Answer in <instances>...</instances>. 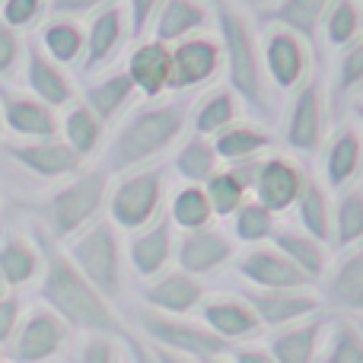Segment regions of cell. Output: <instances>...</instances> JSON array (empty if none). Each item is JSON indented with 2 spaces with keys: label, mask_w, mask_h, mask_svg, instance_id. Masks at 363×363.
I'll return each mask as SVG.
<instances>
[{
  "label": "cell",
  "mask_w": 363,
  "mask_h": 363,
  "mask_svg": "<svg viewBox=\"0 0 363 363\" xmlns=\"http://www.w3.org/2000/svg\"><path fill=\"white\" fill-rule=\"evenodd\" d=\"M42 300L64 319V325L83 328L89 335H125V325L115 315L112 303L80 274L67 252L48 249L45 255V277H42Z\"/></svg>",
  "instance_id": "6da1fadb"
},
{
  "label": "cell",
  "mask_w": 363,
  "mask_h": 363,
  "mask_svg": "<svg viewBox=\"0 0 363 363\" xmlns=\"http://www.w3.org/2000/svg\"><path fill=\"white\" fill-rule=\"evenodd\" d=\"M188 118V99L176 102H160V106H147L131 112L121 128L115 131V140L108 147V176H121V172L140 169L144 163H150L153 157L172 147L179 140L182 128Z\"/></svg>",
  "instance_id": "7a4b0ae2"
},
{
  "label": "cell",
  "mask_w": 363,
  "mask_h": 363,
  "mask_svg": "<svg viewBox=\"0 0 363 363\" xmlns=\"http://www.w3.org/2000/svg\"><path fill=\"white\" fill-rule=\"evenodd\" d=\"M220 45L230 89L252 108H271V83L262 64V48L239 6H220Z\"/></svg>",
  "instance_id": "3957f363"
},
{
  "label": "cell",
  "mask_w": 363,
  "mask_h": 363,
  "mask_svg": "<svg viewBox=\"0 0 363 363\" xmlns=\"http://www.w3.org/2000/svg\"><path fill=\"white\" fill-rule=\"evenodd\" d=\"M67 255L108 303L118 300L125 290V255L112 220H96L83 233H77L70 239Z\"/></svg>",
  "instance_id": "277c9868"
},
{
  "label": "cell",
  "mask_w": 363,
  "mask_h": 363,
  "mask_svg": "<svg viewBox=\"0 0 363 363\" xmlns=\"http://www.w3.org/2000/svg\"><path fill=\"white\" fill-rule=\"evenodd\" d=\"M108 191V169H80L45 201V220L57 239H74L89 223H96Z\"/></svg>",
  "instance_id": "5b68a950"
},
{
  "label": "cell",
  "mask_w": 363,
  "mask_h": 363,
  "mask_svg": "<svg viewBox=\"0 0 363 363\" xmlns=\"http://www.w3.org/2000/svg\"><path fill=\"white\" fill-rule=\"evenodd\" d=\"M160 207H163V169L121 172V179L108 191V217L128 233H138L160 220Z\"/></svg>",
  "instance_id": "8992f818"
},
{
  "label": "cell",
  "mask_w": 363,
  "mask_h": 363,
  "mask_svg": "<svg viewBox=\"0 0 363 363\" xmlns=\"http://www.w3.org/2000/svg\"><path fill=\"white\" fill-rule=\"evenodd\" d=\"M140 328L144 335L153 341L157 347H166V351H176V354H185L191 360H217L223 354L233 351L230 341H223L220 335H213L204 322H188L182 315H163V313H144L140 315Z\"/></svg>",
  "instance_id": "52a82bcc"
},
{
  "label": "cell",
  "mask_w": 363,
  "mask_h": 363,
  "mask_svg": "<svg viewBox=\"0 0 363 363\" xmlns=\"http://www.w3.org/2000/svg\"><path fill=\"white\" fill-rule=\"evenodd\" d=\"M262 64L264 74H268V83H274L277 89H294L306 83L309 51L300 35H294L284 26H274V29L264 32Z\"/></svg>",
  "instance_id": "ba28073f"
},
{
  "label": "cell",
  "mask_w": 363,
  "mask_h": 363,
  "mask_svg": "<svg viewBox=\"0 0 363 363\" xmlns=\"http://www.w3.org/2000/svg\"><path fill=\"white\" fill-rule=\"evenodd\" d=\"M223 67V45L211 35H188L172 48V89H198Z\"/></svg>",
  "instance_id": "9c48e42d"
},
{
  "label": "cell",
  "mask_w": 363,
  "mask_h": 363,
  "mask_svg": "<svg viewBox=\"0 0 363 363\" xmlns=\"http://www.w3.org/2000/svg\"><path fill=\"white\" fill-rule=\"evenodd\" d=\"M239 274L249 284H255L258 290H303L313 284V277H306L274 242L252 245L242 258H239Z\"/></svg>",
  "instance_id": "30bf717a"
},
{
  "label": "cell",
  "mask_w": 363,
  "mask_h": 363,
  "mask_svg": "<svg viewBox=\"0 0 363 363\" xmlns=\"http://www.w3.org/2000/svg\"><path fill=\"white\" fill-rule=\"evenodd\" d=\"M10 153V160H16L23 169L35 172L38 179L48 182H64L83 169L86 160L74 150L70 144H64L61 138H48V140H26V144H6L4 147Z\"/></svg>",
  "instance_id": "8fae6325"
},
{
  "label": "cell",
  "mask_w": 363,
  "mask_h": 363,
  "mask_svg": "<svg viewBox=\"0 0 363 363\" xmlns=\"http://www.w3.org/2000/svg\"><path fill=\"white\" fill-rule=\"evenodd\" d=\"M303 182H306V172L294 160L281 157V153H271V157L258 160L252 191H255V201H262L271 213H277L296 204V198L303 191Z\"/></svg>",
  "instance_id": "7c38bea8"
},
{
  "label": "cell",
  "mask_w": 363,
  "mask_h": 363,
  "mask_svg": "<svg viewBox=\"0 0 363 363\" xmlns=\"http://www.w3.org/2000/svg\"><path fill=\"white\" fill-rule=\"evenodd\" d=\"M67 338V325L51 309H35L13 335V360L16 363H45L61 351Z\"/></svg>",
  "instance_id": "4fadbf2b"
},
{
  "label": "cell",
  "mask_w": 363,
  "mask_h": 363,
  "mask_svg": "<svg viewBox=\"0 0 363 363\" xmlns=\"http://www.w3.org/2000/svg\"><path fill=\"white\" fill-rule=\"evenodd\" d=\"M242 300L252 306L258 322L268 328H287L319 309V296L303 290H245Z\"/></svg>",
  "instance_id": "5bb4252c"
},
{
  "label": "cell",
  "mask_w": 363,
  "mask_h": 363,
  "mask_svg": "<svg viewBox=\"0 0 363 363\" xmlns=\"http://www.w3.org/2000/svg\"><path fill=\"white\" fill-rule=\"evenodd\" d=\"M0 108H4V121L16 138L23 140H48L57 138L61 121H57V108L45 106L42 99H35L32 93H0Z\"/></svg>",
  "instance_id": "9a60e30c"
},
{
  "label": "cell",
  "mask_w": 363,
  "mask_h": 363,
  "mask_svg": "<svg viewBox=\"0 0 363 363\" xmlns=\"http://www.w3.org/2000/svg\"><path fill=\"white\" fill-rule=\"evenodd\" d=\"M233 252H236V245H233V239L226 236L223 230H217V226H201V230H188L185 236L179 239L176 258H179L182 271L198 277V274H211V271L223 268L233 258Z\"/></svg>",
  "instance_id": "2e32d148"
},
{
  "label": "cell",
  "mask_w": 363,
  "mask_h": 363,
  "mask_svg": "<svg viewBox=\"0 0 363 363\" xmlns=\"http://www.w3.org/2000/svg\"><path fill=\"white\" fill-rule=\"evenodd\" d=\"M144 300L153 313L163 315H188L204 303V284L188 271H166V274L150 277L144 287Z\"/></svg>",
  "instance_id": "e0dca14e"
},
{
  "label": "cell",
  "mask_w": 363,
  "mask_h": 363,
  "mask_svg": "<svg viewBox=\"0 0 363 363\" xmlns=\"http://www.w3.org/2000/svg\"><path fill=\"white\" fill-rule=\"evenodd\" d=\"M125 70L140 96L157 99L166 89H172V48L166 42H157V38L134 45Z\"/></svg>",
  "instance_id": "ac0fdd59"
},
{
  "label": "cell",
  "mask_w": 363,
  "mask_h": 363,
  "mask_svg": "<svg viewBox=\"0 0 363 363\" xmlns=\"http://www.w3.org/2000/svg\"><path fill=\"white\" fill-rule=\"evenodd\" d=\"M322 131H325V108H322V89L319 83H303L290 106L287 118V144L300 153H313L322 147Z\"/></svg>",
  "instance_id": "d6986e66"
},
{
  "label": "cell",
  "mask_w": 363,
  "mask_h": 363,
  "mask_svg": "<svg viewBox=\"0 0 363 363\" xmlns=\"http://www.w3.org/2000/svg\"><path fill=\"white\" fill-rule=\"evenodd\" d=\"M363 169V138L354 125H341L338 131L328 138L325 153H322V172H325V185L347 191L351 182Z\"/></svg>",
  "instance_id": "ffe728a7"
},
{
  "label": "cell",
  "mask_w": 363,
  "mask_h": 363,
  "mask_svg": "<svg viewBox=\"0 0 363 363\" xmlns=\"http://www.w3.org/2000/svg\"><path fill=\"white\" fill-rule=\"evenodd\" d=\"M201 319L223 341H245L262 332V322L242 296H211L201 303Z\"/></svg>",
  "instance_id": "44dd1931"
},
{
  "label": "cell",
  "mask_w": 363,
  "mask_h": 363,
  "mask_svg": "<svg viewBox=\"0 0 363 363\" xmlns=\"http://www.w3.org/2000/svg\"><path fill=\"white\" fill-rule=\"evenodd\" d=\"M172 252H176V245H172V220L160 217L150 226L134 233L131 245H128V262H131L134 274L150 281V277L163 274Z\"/></svg>",
  "instance_id": "7402d4cb"
},
{
  "label": "cell",
  "mask_w": 363,
  "mask_h": 363,
  "mask_svg": "<svg viewBox=\"0 0 363 363\" xmlns=\"http://www.w3.org/2000/svg\"><path fill=\"white\" fill-rule=\"evenodd\" d=\"M26 83H29L32 96L42 99L51 108H64L74 102V83L67 80V74L61 70V64L55 57L45 55L42 45L29 48V61H26Z\"/></svg>",
  "instance_id": "603a6c76"
},
{
  "label": "cell",
  "mask_w": 363,
  "mask_h": 363,
  "mask_svg": "<svg viewBox=\"0 0 363 363\" xmlns=\"http://www.w3.org/2000/svg\"><path fill=\"white\" fill-rule=\"evenodd\" d=\"M322 319H303L287 328H277L271 338L268 354L277 363H319V341H322Z\"/></svg>",
  "instance_id": "cb8c5ba5"
},
{
  "label": "cell",
  "mask_w": 363,
  "mask_h": 363,
  "mask_svg": "<svg viewBox=\"0 0 363 363\" xmlns=\"http://www.w3.org/2000/svg\"><path fill=\"white\" fill-rule=\"evenodd\" d=\"M83 96H86L83 102L96 112V118H99L102 125H108V121H115L121 112H128V108L138 102L134 96H140V93L131 83L128 70H118V74H112V77H102V80L89 83Z\"/></svg>",
  "instance_id": "d4e9b609"
},
{
  "label": "cell",
  "mask_w": 363,
  "mask_h": 363,
  "mask_svg": "<svg viewBox=\"0 0 363 363\" xmlns=\"http://www.w3.org/2000/svg\"><path fill=\"white\" fill-rule=\"evenodd\" d=\"M207 19H211V13L198 0H163L153 32H157V42H182L188 35H198L207 26Z\"/></svg>",
  "instance_id": "484cf974"
},
{
  "label": "cell",
  "mask_w": 363,
  "mask_h": 363,
  "mask_svg": "<svg viewBox=\"0 0 363 363\" xmlns=\"http://www.w3.org/2000/svg\"><path fill=\"white\" fill-rule=\"evenodd\" d=\"M213 150L223 163H245V160L264 157L271 144V134L264 128H255L249 121H233L220 134H213Z\"/></svg>",
  "instance_id": "4316f807"
},
{
  "label": "cell",
  "mask_w": 363,
  "mask_h": 363,
  "mask_svg": "<svg viewBox=\"0 0 363 363\" xmlns=\"http://www.w3.org/2000/svg\"><path fill=\"white\" fill-rule=\"evenodd\" d=\"M121 38H125V13L118 6H102L99 13L93 16L86 32V61L83 67L93 70L99 64L112 61V55L118 51Z\"/></svg>",
  "instance_id": "83f0119b"
},
{
  "label": "cell",
  "mask_w": 363,
  "mask_h": 363,
  "mask_svg": "<svg viewBox=\"0 0 363 363\" xmlns=\"http://www.w3.org/2000/svg\"><path fill=\"white\" fill-rule=\"evenodd\" d=\"M325 294L332 306L347 309V313H363V245L345 252V258L335 264L332 277H328Z\"/></svg>",
  "instance_id": "f1b7e54d"
},
{
  "label": "cell",
  "mask_w": 363,
  "mask_h": 363,
  "mask_svg": "<svg viewBox=\"0 0 363 363\" xmlns=\"http://www.w3.org/2000/svg\"><path fill=\"white\" fill-rule=\"evenodd\" d=\"M332 4L335 0H277L268 10V16L274 19L277 26L290 29L294 35H300L303 42H306V38L315 42V35H319Z\"/></svg>",
  "instance_id": "f546056e"
},
{
  "label": "cell",
  "mask_w": 363,
  "mask_h": 363,
  "mask_svg": "<svg viewBox=\"0 0 363 363\" xmlns=\"http://www.w3.org/2000/svg\"><path fill=\"white\" fill-rule=\"evenodd\" d=\"M296 213H300V223L309 236H315L319 242H332V233H335L332 201H328V191L319 179L306 176L300 198H296Z\"/></svg>",
  "instance_id": "4dcf8cb0"
},
{
  "label": "cell",
  "mask_w": 363,
  "mask_h": 363,
  "mask_svg": "<svg viewBox=\"0 0 363 363\" xmlns=\"http://www.w3.org/2000/svg\"><path fill=\"white\" fill-rule=\"evenodd\" d=\"M236 115H239V96L230 86H217L198 99V106L191 112V128L201 138H213L226 125H233Z\"/></svg>",
  "instance_id": "1f68e13d"
},
{
  "label": "cell",
  "mask_w": 363,
  "mask_h": 363,
  "mask_svg": "<svg viewBox=\"0 0 363 363\" xmlns=\"http://www.w3.org/2000/svg\"><path fill=\"white\" fill-rule=\"evenodd\" d=\"M274 245L303 271L306 277H322L325 274V249L315 236H309L306 230H274L271 233Z\"/></svg>",
  "instance_id": "d6a6232c"
},
{
  "label": "cell",
  "mask_w": 363,
  "mask_h": 363,
  "mask_svg": "<svg viewBox=\"0 0 363 363\" xmlns=\"http://www.w3.org/2000/svg\"><path fill=\"white\" fill-rule=\"evenodd\" d=\"M42 268V255L26 236H6L0 245V277L10 287H23Z\"/></svg>",
  "instance_id": "836d02e7"
},
{
  "label": "cell",
  "mask_w": 363,
  "mask_h": 363,
  "mask_svg": "<svg viewBox=\"0 0 363 363\" xmlns=\"http://www.w3.org/2000/svg\"><path fill=\"white\" fill-rule=\"evenodd\" d=\"M42 48L57 64H74L86 51V35H83L74 16H55L42 29Z\"/></svg>",
  "instance_id": "e575fe53"
},
{
  "label": "cell",
  "mask_w": 363,
  "mask_h": 363,
  "mask_svg": "<svg viewBox=\"0 0 363 363\" xmlns=\"http://www.w3.org/2000/svg\"><path fill=\"white\" fill-rule=\"evenodd\" d=\"M102 121L96 118V112L86 106V102H77V106L67 108V115H64L61 121V134H64V144H70L77 153H80L83 160L93 157L96 147H99L102 140Z\"/></svg>",
  "instance_id": "d590c367"
},
{
  "label": "cell",
  "mask_w": 363,
  "mask_h": 363,
  "mask_svg": "<svg viewBox=\"0 0 363 363\" xmlns=\"http://www.w3.org/2000/svg\"><path fill=\"white\" fill-rule=\"evenodd\" d=\"M211 217H213V207H211V198H207L204 185H191V182H188V185L176 188V194H172V201H169V220L182 233L211 226Z\"/></svg>",
  "instance_id": "8d00e7d4"
},
{
  "label": "cell",
  "mask_w": 363,
  "mask_h": 363,
  "mask_svg": "<svg viewBox=\"0 0 363 363\" xmlns=\"http://www.w3.org/2000/svg\"><path fill=\"white\" fill-rule=\"evenodd\" d=\"M217 163H220V157H217V150H213V140L201 138V134H191L176 153L179 176L185 182H191V185H204V182L217 172Z\"/></svg>",
  "instance_id": "74e56055"
},
{
  "label": "cell",
  "mask_w": 363,
  "mask_h": 363,
  "mask_svg": "<svg viewBox=\"0 0 363 363\" xmlns=\"http://www.w3.org/2000/svg\"><path fill=\"white\" fill-rule=\"evenodd\" d=\"M325 38L332 48H347L363 35V10L357 0H335L322 23Z\"/></svg>",
  "instance_id": "f35d334b"
},
{
  "label": "cell",
  "mask_w": 363,
  "mask_h": 363,
  "mask_svg": "<svg viewBox=\"0 0 363 363\" xmlns=\"http://www.w3.org/2000/svg\"><path fill=\"white\" fill-rule=\"evenodd\" d=\"M332 239L338 249H351V245L363 242V188H347L338 198Z\"/></svg>",
  "instance_id": "ab89813d"
},
{
  "label": "cell",
  "mask_w": 363,
  "mask_h": 363,
  "mask_svg": "<svg viewBox=\"0 0 363 363\" xmlns=\"http://www.w3.org/2000/svg\"><path fill=\"white\" fill-rule=\"evenodd\" d=\"M233 220H236V226H233L236 239L252 242V245L271 239V233H274V213H271L268 207H264L262 201H255V198L245 201V204L233 213Z\"/></svg>",
  "instance_id": "60d3db41"
},
{
  "label": "cell",
  "mask_w": 363,
  "mask_h": 363,
  "mask_svg": "<svg viewBox=\"0 0 363 363\" xmlns=\"http://www.w3.org/2000/svg\"><path fill=\"white\" fill-rule=\"evenodd\" d=\"M319 363H363V328L354 322H338Z\"/></svg>",
  "instance_id": "b9f144b4"
},
{
  "label": "cell",
  "mask_w": 363,
  "mask_h": 363,
  "mask_svg": "<svg viewBox=\"0 0 363 363\" xmlns=\"http://www.w3.org/2000/svg\"><path fill=\"white\" fill-rule=\"evenodd\" d=\"M363 86V35L354 45L341 48V64H338V89H357Z\"/></svg>",
  "instance_id": "7bdbcfd3"
},
{
  "label": "cell",
  "mask_w": 363,
  "mask_h": 363,
  "mask_svg": "<svg viewBox=\"0 0 363 363\" xmlns=\"http://www.w3.org/2000/svg\"><path fill=\"white\" fill-rule=\"evenodd\" d=\"M38 13H42V0H4V6H0V19L10 29H23V26L35 23Z\"/></svg>",
  "instance_id": "ee69618b"
},
{
  "label": "cell",
  "mask_w": 363,
  "mask_h": 363,
  "mask_svg": "<svg viewBox=\"0 0 363 363\" xmlns=\"http://www.w3.org/2000/svg\"><path fill=\"white\" fill-rule=\"evenodd\" d=\"M80 363H118V347L112 335H89L80 351Z\"/></svg>",
  "instance_id": "f6af8a7d"
},
{
  "label": "cell",
  "mask_w": 363,
  "mask_h": 363,
  "mask_svg": "<svg viewBox=\"0 0 363 363\" xmlns=\"http://www.w3.org/2000/svg\"><path fill=\"white\" fill-rule=\"evenodd\" d=\"M160 4L163 0H128V10H131V32L134 35H144L150 19L157 16Z\"/></svg>",
  "instance_id": "bcb514c9"
},
{
  "label": "cell",
  "mask_w": 363,
  "mask_h": 363,
  "mask_svg": "<svg viewBox=\"0 0 363 363\" xmlns=\"http://www.w3.org/2000/svg\"><path fill=\"white\" fill-rule=\"evenodd\" d=\"M19 328V303L16 296H0V345L10 341Z\"/></svg>",
  "instance_id": "7dc6e473"
},
{
  "label": "cell",
  "mask_w": 363,
  "mask_h": 363,
  "mask_svg": "<svg viewBox=\"0 0 363 363\" xmlns=\"http://www.w3.org/2000/svg\"><path fill=\"white\" fill-rule=\"evenodd\" d=\"M19 57V38H16V29H10V26L0 19V74H6V70L16 64Z\"/></svg>",
  "instance_id": "c3c4849f"
},
{
  "label": "cell",
  "mask_w": 363,
  "mask_h": 363,
  "mask_svg": "<svg viewBox=\"0 0 363 363\" xmlns=\"http://www.w3.org/2000/svg\"><path fill=\"white\" fill-rule=\"evenodd\" d=\"M108 0H55L57 16H80V13H99Z\"/></svg>",
  "instance_id": "681fc988"
},
{
  "label": "cell",
  "mask_w": 363,
  "mask_h": 363,
  "mask_svg": "<svg viewBox=\"0 0 363 363\" xmlns=\"http://www.w3.org/2000/svg\"><path fill=\"white\" fill-rule=\"evenodd\" d=\"M233 363H277V360L262 347H239V351H233Z\"/></svg>",
  "instance_id": "f907efd6"
},
{
  "label": "cell",
  "mask_w": 363,
  "mask_h": 363,
  "mask_svg": "<svg viewBox=\"0 0 363 363\" xmlns=\"http://www.w3.org/2000/svg\"><path fill=\"white\" fill-rule=\"evenodd\" d=\"M131 363H160V360H157V354H153V347L147 345V341L131 338Z\"/></svg>",
  "instance_id": "816d5d0a"
},
{
  "label": "cell",
  "mask_w": 363,
  "mask_h": 363,
  "mask_svg": "<svg viewBox=\"0 0 363 363\" xmlns=\"http://www.w3.org/2000/svg\"><path fill=\"white\" fill-rule=\"evenodd\" d=\"M150 347H153V354H157V360H160V363H194L191 357H185V354L166 351V347H157V345H150Z\"/></svg>",
  "instance_id": "f5cc1de1"
},
{
  "label": "cell",
  "mask_w": 363,
  "mask_h": 363,
  "mask_svg": "<svg viewBox=\"0 0 363 363\" xmlns=\"http://www.w3.org/2000/svg\"><path fill=\"white\" fill-rule=\"evenodd\" d=\"M242 6H255V10H264L268 4H274V0H239Z\"/></svg>",
  "instance_id": "db71d44e"
},
{
  "label": "cell",
  "mask_w": 363,
  "mask_h": 363,
  "mask_svg": "<svg viewBox=\"0 0 363 363\" xmlns=\"http://www.w3.org/2000/svg\"><path fill=\"white\" fill-rule=\"evenodd\" d=\"M354 112H357V118L363 121V102H357V106H354Z\"/></svg>",
  "instance_id": "11a10c76"
},
{
  "label": "cell",
  "mask_w": 363,
  "mask_h": 363,
  "mask_svg": "<svg viewBox=\"0 0 363 363\" xmlns=\"http://www.w3.org/2000/svg\"><path fill=\"white\" fill-rule=\"evenodd\" d=\"M207 363H226V360H223V357H217V360H207Z\"/></svg>",
  "instance_id": "9f6ffc18"
},
{
  "label": "cell",
  "mask_w": 363,
  "mask_h": 363,
  "mask_svg": "<svg viewBox=\"0 0 363 363\" xmlns=\"http://www.w3.org/2000/svg\"><path fill=\"white\" fill-rule=\"evenodd\" d=\"M0 287H4V277H0Z\"/></svg>",
  "instance_id": "6f0895ef"
},
{
  "label": "cell",
  "mask_w": 363,
  "mask_h": 363,
  "mask_svg": "<svg viewBox=\"0 0 363 363\" xmlns=\"http://www.w3.org/2000/svg\"><path fill=\"white\" fill-rule=\"evenodd\" d=\"M360 328H363V322H360Z\"/></svg>",
  "instance_id": "680465c9"
},
{
  "label": "cell",
  "mask_w": 363,
  "mask_h": 363,
  "mask_svg": "<svg viewBox=\"0 0 363 363\" xmlns=\"http://www.w3.org/2000/svg\"><path fill=\"white\" fill-rule=\"evenodd\" d=\"M0 363H4V360H0Z\"/></svg>",
  "instance_id": "91938a15"
}]
</instances>
